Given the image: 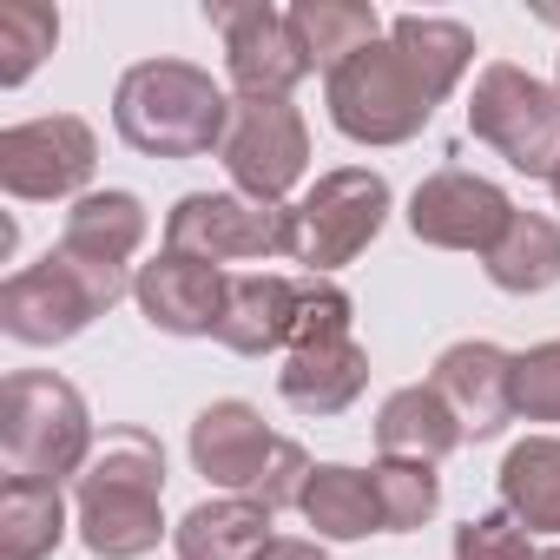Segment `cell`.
Listing matches in <instances>:
<instances>
[{
	"instance_id": "cell-13",
	"label": "cell",
	"mask_w": 560,
	"mask_h": 560,
	"mask_svg": "<svg viewBox=\"0 0 560 560\" xmlns=\"http://www.w3.org/2000/svg\"><path fill=\"white\" fill-rule=\"evenodd\" d=\"M277 442H284V435L264 422V409H257V402L224 396V402H205V409L191 416L185 455H191V468H198L211 488L257 501V488H264V475H270Z\"/></svg>"
},
{
	"instance_id": "cell-18",
	"label": "cell",
	"mask_w": 560,
	"mask_h": 560,
	"mask_svg": "<svg viewBox=\"0 0 560 560\" xmlns=\"http://www.w3.org/2000/svg\"><path fill=\"white\" fill-rule=\"evenodd\" d=\"M363 389H370V350L357 337L350 343H324V350H291L284 370H277V396H284L298 416H311V422L357 409Z\"/></svg>"
},
{
	"instance_id": "cell-9",
	"label": "cell",
	"mask_w": 560,
	"mask_h": 560,
	"mask_svg": "<svg viewBox=\"0 0 560 560\" xmlns=\"http://www.w3.org/2000/svg\"><path fill=\"white\" fill-rule=\"evenodd\" d=\"M100 132L80 113H47L0 132V191L21 205H73L93 191Z\"/></svg>"
},
{
	"instance_id": "cell-7",
	"label": "cell",
	"mask_w": 560,
	"mask_h": 560,
	"mask_svg": "<svg viewBox=\"0 0 560 560\" xmlns=\"http://www.w3.org/2000/svg\"><path fill=\"white\" fill-rule=\"evenodd\" d=\"M291 211H298L291 264H304V277H337L343 264H357V257L383 237V224H389V211H396V191H389V178L370 172V165H337V172H324Z\"/></svg>"
},
{
	"instance_id": "cell-10",
	"label": "cell",
	"mask_w": 560,
	"mask_h": 560,
	"mask_svg": "<svg viewBox=\"0 0 560 560\" xmlns=\"http://www.w3.org/2000/svg\"><path fill=\"white\" fill-rule=\"evenodd\" d=\"M218 159L231 172V191L257 205H291V191L311 172V126L291 100H237L231 139Z\"/></svg>"
},
{
	"instance_id": "cell-15",
	"label": "cell",
	"mask_w": 560,
	"mask_h": 560,
	"mask_svg": "<svg viewBox=\"0 0 560 560\" xmlns=\"http://www.w3.org/2000/svg\"><path fill=\"white\" fill-rule=\"evenodd\" d=\"M224 291H231V270L178 250H159L152 264L132 270V304L159 337H218Z\"/></svg>"
},
{
	"instance_id": "cell-34",
	"label": "cell",
	"mask_w": 560,
	"mask_h": 560,
	"mask_svg": "<svg viewBox=\"0 0 560 560\" xmlns=\"http://www.w3.org/2000/svg\"><path fill=\"white\" fill-rule=\"evenodd\" d=\"M553 93H560V60H553Z\"/></svg>"
},
{
	"instance_id": "cell-22",
	"label": "cell",
	"mask_w": 560,
	"mask_h": 560,
	"mask_svg": "<svg viewBox=\"0 0 560 560\" xmlns=\"http://www.w3.org/2000/svg\"><path fill=\"white\" fill-rule=\"evenodd\" d=\"M67 527H73V508L60 481H27V475L0 481V560H47L60 553Z\"/></svg>"
},
{
	"instance_id": "cell-21",
	"label": "cell",
	"mask_w": 560,
	"mask_h": 560,
	"mask_svg": "<svg viewBox=\"0 0 560 560\" xmlns=\"http://www.w3.org/2000/svg\"><path fill=\"white\" fill-rule=\"evenodd\" d=\"M481 270H488V284L508 291V298H540V291H553V284H560V218L514 205V218H508L501 244L481 257Z\"/></svg>"
},
{
	"instance_id": "cell-24",
	"label": "cell",
	"mask_w": 560,
	"mask_h": 560,
	"mask_svg": "<svg viewBox=\"0 0 560 560\" xmlns=\"http://www.w3.org/2000/svg\"><path fill=\"white\" fill-rule=\"evenodd\" d=\"M284 14H291V34H298L304 60H311L324 80H330L343 60H357L363 47H376V40L389 34L370 0H298V8H284Z\"/></svg>"
},
{
	"instance_id": "cell-1",
	"label": "cell",
	"mask_w": 560,
	"mask_h": 560,
	"mask_svg": "<svg viewBox=\"0 0 560 560\" xmlns=\"http://www.w3.org/2000/svg\"><path fill=\"white\" fill-rule=\"evenodd\" d=\"M475 67V34L442 14H396L376 47L343 60L324 80L330 126L350 145H409L435 106L468 80Z\"/></svg>"
},
{
	"instance_id": "cell-25",
	"label": "cell",
	"mask_w": 560,
	"mask_h": 560,
	"mask_svg": "<svg viewBox=\"0 0 560 560\" xmlns=\"http://www.w3.org/2000/svg\"><path fill=\"white\" fill-rule=\"evenodd\" d=\"M298 514L317 527V540H370V534H383L376 481H370V468H350V462H317Z\"/></svg>"
},
{
	"instance_id": "cell-6",
	"label": "cell",
	"mask_w": 560,
	"mask_h": 560,
	"mask_svg": "<svg viewBox=\"0 0 560 560\" xmlns=\"http://www.w3.org/2000/svg\"><path fill=\"white\" fill-rule=\"evenodd\" d=\"M468 139H481L508 172L553 178L560 165V93L514 60H488L468 93Z\"/></svg>"
},
{
	"instance_id": "cell-32",
	"label": "cell",
	"mask_w": 560,
	"mask_h": 560,
	"mask_svg": "<svg viewBox=\"0 0 560 560\" xmlns=\"http://www.w3.org/2000/svg\"><path fill=\"white\" fill-rule=\"evenodd\" d=\"M547 191H553V211H560V165H553V178H547Z\"/></svg>"
},
{
	"instance_id": "cell-16",
	"label": "cell",
	"mask_w": 560,
	"mask_h": 560,
	"mask_svg": "<svg viewBox=\"0 0 560 560\" xmlns=\"http://www.w3.org/2000/svg\"><path fill=\"white\" fill-rule=\"evenodd\" d=\"M291 324H298V277H284V270H237L231 277L224 317H218V343L231 357H284Z\"/></svg>"
},
{
	"instance_id": "cell-12",
	"label": "cell",
	"mask_w": 560,
	"mask_h": 560,
	"mask_svg": "<svg viewBox=\"0 0 560 560\" xmlns=\"http://www.w3.org/2000/svg\"><path fill=\"white\" fill-rule=\"evenodd\" d=\"M402 218H409L416 244H429V250H475V257H488L501 244L508 218H514V198L494 178H481V172L442 165V172H429L409 191Z\"/></svg>"
},
{
	"instance_id": "cell-11",
	"label": "cell",
	"mask_w": 560,
	"mask_h": 560,
	"mask_svg": "<svg viewBox=\"0 0 560 560\" xmlns=\"http://www.w3.org/2000/svg\"><path fill=\"white\" fill-rule=\"evenodd\" d=\"M205 21L224 34V80L237 100H291L317 73L291 34V14L264 0H205Z\"/></svg>"
},
{
	"instance_id": "cell-31",
	"label": "cell",
	"mask_w": 560,
	"mask_h": 560,
	"mask_svg": "<svg viewBox=\"0 0 560 560\" xmlns=\"http://www.w3.org/2000/svg\"><path fill=\"white\" fill-rule=\"evenodd\" d=\"M264 560H330V547H324V540H291V534H277Z\"/></svg>"
},
{
	"instance_id": "cell-19",
	"label": "cell",
	"mask_w": 560,
	"mask_h": 560,
	"mask_svg": "<svg viewBox=\"0 0 560 560\" xmlns=\"http://www.w3.org/2000/svg\"><path fill=\"white\" fill-rule=\"evenodd\" d=\"M462 442L468 435H462L455 409L435 396V383L389 389L383 409H376V455H389V462H429V468H442Z\"/></svg>"
},
{
	"instance_id": "cell-33",
	"label": "cell",
	"mask_w": 560,
	"mask_h": 560,
	"mask_svg": "<svg viewBox=\"0 0 560 560\" xmlns=\"http://www.w3.org/2000/svg\"><path fill=\"white\" fill-rule=\"evenodd\" d=\"M534 560H560V547H540V553H534Z\"/></svg>"
},
{
	"instance_id": "cell-4",
	"label": "cell",
	"mask_w": 560,
	"mask_h": 560,
	"mask_svg": "<svg viewBox=\"0 0 560 560\" xmlns=\"http://www.w3.org/2000/svg\"><path fill=\"white\" fill-rule=\"evenodd\" d=\"M132 298V270L73 257L67 244H54L40 264H21L0 284V330L27 350H60L73 337H86L113 304Z\"/></svg>"
},
{
	"instance_id": "cell-26",
	"label": "cell",
	"mask_w": 560,
	"mask_h": 560,
	"mask_svg": "<svg viewBox=\"0 0 560 560\" xmlns=\"http://www.w3.org/2000/svg\"><path fill=\"white\" fill-rule=\"evenodd\" d=\"M376 481V501H383V534H416L442 514V475L429 462H376L370 468Z\"/></svg>"
},
{
	"instance_id": "cell-5",
	"label": "cell",
	"mask_w": 560,
	"mask_h": 560,
	"mask_svg": "<svg viewBox=\"0 0 560 560\" xmlns=\"http://www.w3.org/2000/svg\"><path fill=\"white\" fill-rule=\"evenodd\" d=\"M93 448H100L93 409L60 370H14L0 383V455H8V475H27V481L73 475L80 481Z\"/></svg>"
},
{
	"instance_id": "cell-29",
	"label": "cell",
	"mask_w": 560,
	"mask_h": 560,
	"mask_svg": "<svg viewBox=\"0 0 560 560\" xmlns=\"http://www.w3.org/2000/svg\"><path fill=\"white\" fill-rule=\"evenodd\" d=\"M514 409L527 422H553L560 429V337H547V343L514 357Z\"/></svg>"
},
{
	"instance_id": "cell-8",
	"label": "cell",
	"mask_w": 560,
	"mask_h": 560,
	"mask_svg": "<svg viewBox=\"0 0 560 560\" xmlns=\"http://www.w3.org/2000/svg\"><path fill=\"white\" fill-rule=\"evenodd\" d=\"M298 211L291 205H257L244 191H185L165 211V250L198 264H270L291 257Z\"/></svg>"
},
{
	"instance_id": "cell-17",
	"label": "cell",
	"mask_w": 560,
	"mask_h": 560,
	"mask_svg": "<svg viewBox=\"0 0 560 560\" xmlns=\"http://www.w3.org/2000/svg\"><path fill=\"white\" fill-rule=\"evenodd\" d=\"M152 231V211L139 191L126 185H93L86 198L67 205V224H60V244L73 257H93V264H113V270H132L139 244Z\"/></svg>"
},
{
	"instance_id": "cell-28",
	"label": "cell",
	"mask_w": 560,
	"mask_h": 560,
	"mask_svg": "<svg viewBox=\"0 0 560 560\" xmlns=\"http://www.w3.org/2000/svg\"><path fill=\"white\" fill-rule=\"evenodd\" d=\"M357 337V304L337 277H298V324H291V350H324V343H350ZM284 350V357H291Z\"/></svg>"
},
{
	"instance_id": "cell-3",
	"label": "cell",
	"mask_w": 560,
	"mask_h": 560,
	"mask_svg": "<svg viewBox=\"0 0 560 560\" xmlns=\"http://www.w3.org/2000/svg\"><path fill=\"white\" fill-rule=\"evenodd\" d=\"M237 100L191 60H139L113 86V126L139 159H211L231 139Z\"/></svg>"
},
{
	"instance_id": "cell-2",
	"label": "cell",
	"mask_w": 560,
	"mask_h": 560,
	"mask_svg": "<svg viewBox=\"0 0 560 560\" xmlns=\"http://www.w3.org/2000/svg\"><path fill=\"white\" fill-rule=\"evenodd\" d=\"M73 527L93 560H145L165 527V448L152 429H106L73 481Z\"/></svg>"
},
{
	"instance_id": "cell-23",
	"label": "cell",
	"mask_w": 560,
	"mask_h": 560,
	"mask_svg": "<svg viewBox=\"0 0 560 560\" xmlns=\"http://www.w3.org/2000/svg\"><path fill=\"white\" fill-rule=\"evenodd\" d=\"M494 488L527 534H560V435H521L501 455Z\"/></svg>"
},
{
	"instance_id": "cell-30",
	"label": "cell",
	"mask_w": 560,
	"mask_h": 560,
	"mask_svg": "<svg viewBox=\"0 0 560 560\" xmlns=\"http://www.w3.org/2000/svg\"><path fill=\"white\" fill-rule=\"evenodd\" d=\"M540 547H534V534L508 514V508H494V514H475V521H462L455 527V560H534Z\"/></svg>"
},
{
	"instance_id": "cell-14",
	"label": "cell",
	"mask_w": 560,
	"mask_h": 560,
	"mask_svg": "<svg viewBox=\"0 0 560 560\" xmlns=\"http://www.w3.org/2000/svg\"><path fill=\"white\" fill-rule=\"evenodd\" d=\"M429 383H435V396L455 409V422H462L468 442H494L508 422H521V409H514V350H501V343H488V337L448 343V350L435 357Z\"/></svg>"
},
{
	"instance_id": "cell-20",
	"label": "cell",
	"mask_w": 560,
	"mask_h": 560,
	"mask_svg": "<svg viewBox=\"0 0 560 560\" xmlns=\"http://www.w3.org/2000/svg\"><path fill=\"white\" fill-rule=\"evenodd\" d=\"M270 508L244 501V494H218V501H198L178 527H172V553L178 560H264L270 553Z\"/></svg>"
},
{
	"instance_id": "cell-27",
	"label": "cell",
	"mask_w": 560,
	"mask_h": 560,
	"mask_svg": "<svg viewBox=\"0 0 560 560\" xmlns=\"http://www.w3.org/2000/svg\"><path fill=\"white\" fill-rule=\"evenodd\" d=\"M54 47H60L54 8H40V0H8L0 8V86H27Z\"/></svg>"
}]
</instances>
